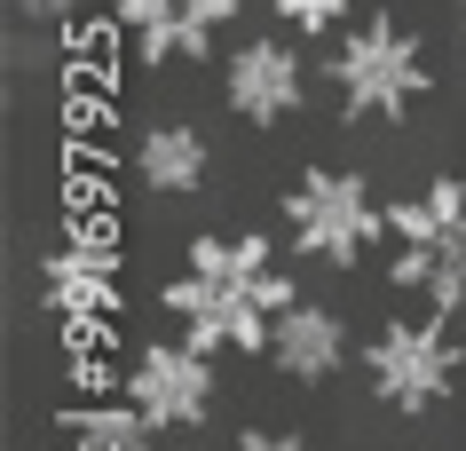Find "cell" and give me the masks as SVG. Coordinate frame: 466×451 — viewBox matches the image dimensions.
Segmentation results:
<instances>
[{
    "label": "cell",
    "instance_id": "6da1fadb",
    "mask_svg": "<svg viewBox=\"0 0 466 451\" xmlns=\"http://www.w3.org/2000/svg\"><path fill=\"white\" fill-rule=\"evenodd\" d=\"M167 317L182 325V341L198 349H269L277 317L293 309V270L277 238L246 230V238H190V261L182 277H167Z\"/></svg>",
    "mask_w": 466,
    "mask_h": 451
},
{
    "label": "cell",
    "instance_id": "7a4b0ae2",
    "mask_svg": "<svg viewBox=\"0 0 466 451\" xmlns=\"http://www.w3.org/2000/svg\"><path fill=\"white\" fill-rule=\"evenodd\" d=\"M395 230V285L419 293L435 317H459L466 309V182L435 175L427 190L388 206Z\"/></svg>",
    "mask_w": 466,
    "mask_h": 451
},
{
    "label": "cell",
    "instance_id": "3957f363",
    "mask_svg": "<svg viewBox=\"0 0 466 451\" xmlns=\"http://www.w3.org/2000/svg\"><path fill=\"white\" fill-rule=\"evenodd\" d=\"M332 87L356 119H403L419 96H427V48H419L411 25H395V16H364V25L348 32L340 48H332Z\"/></svg>",
    "mask_w": 466,
    "mask_h": 451
},
{
    "label": "cell",
    "instance_id": "277c9868",
    "mask_svg": "<svg viewBox=\"0 0 466 451\" xmlns=\"http://www.w3.org/2000/svg\"><path fill=\"white\" fill-rule=\"evenodd\" d=\"M466 373V356L459 341H451V317H388V325L371 333V349H364V380H371V396L388 404V412H435L451 388H459Z\"/></svg>",
    "mask_w": 466,
    "mask_h": 451
},
{
    "label": "cell",
    "instance_id": "5b68a950",
    "mask_svg": "<svg viewBox=\"0 0 466 451\" xmlns=\"http://www.w3.org/2000/svg\"><path fill=\"white\" fill-rule=\"evenodd\" d=\"M380 230H388V206L371 199L364 175H340V167H309L293 182V199H285V238H293V253L332 261V270H356Z\"/></svg>",
    "mask_w": 466,
    "mask_h": 451
},
{
    "label": "cell",
    "instance_id": "8992f818",
    "mask_svg": "<svg viewBox=\"0 0 466 451\" xmlns=\"http://www.w3.org/2000/svg\"><path fill=\"white\" fill-rule=\"evenodd\" d=\"M127 396L150 412L158 436L206 427V412H214V349H198V341H150V349H135Z\"/></svg>",
    "mask_w": 466,
    "mask_h": 451
},
{
    "label": "cell",
    "instance_id": "52a82bcc",
    "mask_svg": "<svg viewBox=\"0 0 466 451\" xmlns=\"http://www.w3.org/2000/svg\"><path fill=\"white\" fill-rule=\"evenodd\" d=\"M238 16V0H119V32L150 64H190L214 56L221 25Z\"/></svg>",
    "mask_w": 466,
    "mask_h": 451
},
{
    "label": "cell",
    "instance_id": "ba28073f",
    "mask_svg": "<svg viewBox=\"0 0 466 451\" xmlns=\"http://www.w3.org/2000/svg\"><path fill=\"white\" fill-rule=\"evenodd\" d=\"M300 87H309V72H300V56L285 48V40H246V48H229V64H221V96H229V111L253 119V127L293 119Z\"/></svg>",
    "mask_w": 466,
    "mask_h": 451
},
{
    "label": "cell",
    "instance_id": "9c48e42d",
    "mask_svg": "<svg viewBox=\"0 0 466 451\" xmlns=\"http://www.w3.org/2000/svg\"><path fill=\"white\" fill-rule=\"evenodd\" d=\"M111 301H119V253L103 246V238L72 230L64 246H48V309H56L72 333L103 325V317H111Z\"/></svg>",
    "mask_w": 466,
    "mask_h": 451
},
{
    "label": "cell",
    "instance_id": "30bf717a",
    "mask_svg": "<svg viewBox=\"0 0 466 451\" xmlns=\"http://www.w3.org/2000/svg\"><path fill=\"white\" fill-rule=\"evenodd\" d=\"M269 356H277V373H293V380H332L340 373V356H348V325L324 309V301H293L285 317H277L269 333Z\"/></svg>",
    "mask_w": 466,
    "mask_h": 451
},
{
    "label": "cell",
    "instance_id": "8fae6325",
    "mask_svg": "<svg viewBox=\"0 0 466 451\" xmlns=\"http://www.w3.org/2000/svg\"><path fill=\"white\" fill-rule=\"evenodd\" d=\"M206 167H214V150H206V135L190 119H158L135 143V182L158 190V199H190L198 182H206Z\"/></svg>",
    "mask_w": 466,
    "mask_h": 451
},
{
    "label": "cell",
    "instance_id": "7c38bea8",
    "mask_svg": "<svg viewBox=\"0 0 466 451\" xmlns=\"http://www.w3.org/2000/svg\"><path fill=\"white\" fill-rule=\"evenodd\" d=\"M150 444H158V427H150V412L135 396L72 412V451H150Z\"/></svg>",
    "mask_w": 466,
    "mask_h": 451
},
{
    "label": "cell",
    "instance_id": "4fadbf2b",
    "mask_svg": "<svg viewBox=\"0 0 466 451\" xmlns=\"http://www.w3.org/2000/svg\"><path fill=\"white\" fill-rule=\"evenodd\" d=\"M277 16H285L293 32H332L348 16V0H277Z\"/></svg>",
    "mask_w": 466,
    "mask_h": 451
},
{
    "label": "cell",
    "instance_id": "5bb4252c",
    "mask_svg": "<svg viewBox=\"0 0 466 451\" xmlns=\"http://www.w3.org/2000/svg\"><path fill=\"white\" fill-rule=\"evenodd\" d=\"M229 451H309V444H300V436H277V427H246Z\"/></svg>",
    "mask_w": 466,
    "mask_h": 451
},
{
    "label": "cell",
    "instance_id": "9a60e30c",
    "mask_svg": "<svg viewBox=\"0 0 466 451\" xmlns=\"http://www.w3.org/2000/svg\"><path fill=\"white\" fill-rule=\"evenodd\" d=\"M16 8H25L32 25H64V16H72L79 0H16Z\"/></svg>",
    "mask_w": 466,
    "mask_h": 451
},
{
    "label": "cell",
    "instance_id": "2e32d148",
    "mask_svg": "<svg viewBox=\"0 0 466 451\" xmlns=\"http://www.w3.org/2000/svg\"><path fill=\"white\" fill-rule=\"evenodd\" d=\"M459 40H466V8H459Z\"/></svg>",
    "mask_w": 466,
    "mask_h": 451
}]
</instances>
